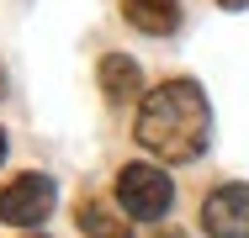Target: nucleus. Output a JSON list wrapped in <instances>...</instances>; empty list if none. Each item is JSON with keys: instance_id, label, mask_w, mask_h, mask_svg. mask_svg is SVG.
Listing matches in <instances>:
<instances>
[{"instance_id": "nucleus-1", "label": "nucleus", "mask_w": 249, "mask_h": 238, "mask_svg": "<svg viewBox=\"0 0 249 238\" xmlns=\"http://www.w3.org/2000/svg\"><path fill=\"white\" fill-rule=\"evenodd\" d=\"M138 143L159 153L164 164H191L207 138H212V106H207V90L196 80L175 74L164 85H154L143 101H138V122H133Z\"/></svg>"}, {"instance_id": "nucleus-2", "label": "nucleus", "mask_w": 249, "mask_h": 238, "mask_svg": "<svg viewBox=\"0 0 249 238\" xmlns=\"http://www.w3.org/2000/svg\"><path fill=\"white\" fill-rule=\"evenodd\" d=\"M175 201V180L159 170V164H122L117 175V206L133 217V222H159Z\"/></svg>"}, {"instance_id": "nucleus-3", "label": "nucleus", "mask_w": 249, "mask_h": 238, "mask_svg": "<svg viewBox=\"0 0 249 238\" xmlns=\"http://www.w3.org/2000/svg\"><path fill=\"white\" fill-rule=\"evenodd\" d=\"M53 201H58V190H53L48 175H16L11 186H0V222H11V228H37L53 212Z\"/></svg>"}, {"instance_id": "nucleus-4", "label": "nucleus", "mask_w": 249, "mask_h": 238, "mask_svg": "<svg viewBox=\"0 0 249 238\" xmlns=\"http://www.w3.org/2000/svg\"><path fill=\"white\" fill-rule=\"evenodd\" d=\"M201 228L207 238H249V180H228V186L207 190Z\"/></svg>"}, {"instance_id": "nucleus-5", "label": "nucleus", "mask_w": 249, "mask_h": 238, "mask_svg": "<svg viewBox=\"0 0 249 238\" xmlns=\"http://www.w3.org/2000/svg\"><path fill=\"white\" fill-rule=\"evenodd\" d=\"M122 16L143 37H170L180 27V0H122Z\"/></svg>"}, {"instance_id": "nucleus-6", "label": "nucleus", "mask_w": 249, "mask_h": 238, "mask_svg": "<svg viewBox=\"0 0 249 238\" xmlns=\"http://www.w3.org/2000/svg\"><path fill=\"white\" fill-rule=\"evenodd\" d=\"M96 80H101V95H106L111 106H122V101H133V95L143 90V69H138L127 53H106L101 69H96Z\"/></svg>"}, {"instance_id": "nucleus-7", "label": "nucleus", "mask_w": 249, "mask_h": 238, "mask_svg": "<svg viewBox=\"0 0 249 238\" xmlns=\"http://www.w3.org/2000/svg\"><path fill=\"white\" fill-rule=\"evenodd\" d=\"M74 222H80L85 238H133V228H127L133 217H127L122 206H106V201H80Z\"/></svg>"}, {"instance_id": "nucleus-8", "label": "nucleus", "mask_w": 249, "mask_h": 238, "mask_svg": "<svg viewBox=\"0 0 249 238\" xmlns=\"http://www.w3.org/2000/svg\"><path fill=\"white\" fill-rule=\"evenodd\" d=\"M223 11H249V0H217Z\"/></svg>"}, {"instance_id": "nucleus-9", "label": "nucleus", "mask_w": 249, "mask_h": 238, "mask_svg": "<svg viewBox=\"0 0 249 238\" xmlns=\"http://www.w3.org/2000/svg\"><path fill=\"white\" fill-rule=\"evenodd\" d=\"M154 238H186V233H175V228H164V233H154Z\"/></svg>"}, {"instance_id": "nucleus-10", "label": "nucleus", "mask_w": 249, "mask_h": 238, "mask_svg": "<svg viewBox=\"0 0 249 238\" xmlns=\"http://www.w3.org/2000/svg\"><path fill=\"white\" fill-rule=\"evenodd\" d=\"M0 159H5V133H0Z\"/></svg>"}, {"instance_id": "nucleus-11", "label": "nucleus", "mask_w": 249, "mask_h": 238, "mask_svg": "<svg viewBox=\"0 0 249 238\" xmlns=\"http://www.w3.org/2000/svg\"><path fill=\"white\" fill-rule=\"evenodd\" d=\"M0 95H5V74H0Z\"/></svg>"}, {"instance_id": "nucleus-12", "label": "nucleus", "mask_w": 249, "mask_h": 238, "mask_svg": "<svg viewBox=\"0 0 249 238\" xmlns=\"http://www.w3.org/2000/svg\"><path fill=\"white\" fill-rule=\"evenodd\" d=\"M27 238H43V233H27Z\"/></svg>"}]
</instances>
